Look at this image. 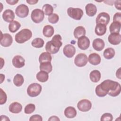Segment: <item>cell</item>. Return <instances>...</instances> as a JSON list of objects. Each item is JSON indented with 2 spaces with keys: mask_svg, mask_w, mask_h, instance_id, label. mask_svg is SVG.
Segmentation results:
<instances>
[{
  "mask_svg": "<svg viewBox=\"0 0 121 121\" xmlns=\"http://www.w3.org/2000/svg\"><path fill=\"white\" fill-rule=\"evenodd\" d=\"M99 85L104 92L111 96H117L121 93V85L116 81L106 79L103 81Z\"/></svg>",
  "mask_w": 121,
  "mask_h": 121,
  "instance_id": "1",
  "label": "cell"
},
{
  "mask_svg": "<svg viewBox=\"0 0 121 121\" xmlns=\"http://www.w3.org/2000/svg\"><path fill=\"white\" fill-rule=\"evenodd\" d=\"M32 36V33L28 29L25 28L18 32L15 36V41L18 43H23L29 40Z\"/></svg>",
  "mask_w": 121,
  "mask_h": 121,
  "instance_id": "2",
  "label": "cell"
},
{
  "mask_svg": "<svg viewBox=\"0 0 121 121\" xmlns=\"http://www.w3.org/2000/svg\"><path fill=\"white\" fill-rule=\"evenodd\" d=\"M42 89V86L40 84L36 83H32L28 86L27 93L30 97H36L41 93Z\"/></svg>",
  "mask_w": 121,
  "mask_h": 121,
  "instance_id": "3",
  "label": "cell"
},
{
  "mask_svg": "<svg viewBox=\"0 0 121 121\" xmlns=\"http://www.w3.org/2000/svg\"><path fill=\"white\" fill-rule=\"evenodd\" d=\"M67 14L73 19L79 20L82 18L84 13L81 9L69 7L67 9Z\"/></svg>",
  "mask_w": 121,
  "mask_h": 121,
  "instance_id": "4",
  "label": "cell"
},
{
  "mask_svg": "<svg viewBox=\"0 0 121 121\" xmlns=\"http://www.w3.org/2000/svg\"><path fill=\"white\" fill-rule=\"evenodd\" d=\"M42 10L36 9H34L31 14V18L35 23H39L44 19V15Z\"/></svg>",
  "mask_w": 121,
  "mask_h": 121,
  "instance_id": "5",
  "label": "cell"
},
{
  "mask_svg": "<svg viewBox=\"0 0 121 121\" xmlns=\"http://www.w3.org/2000/svg\"><path fill=\"white\" fill-rule=\"evenodd\" d=\"M88 62L87 56L84 53H79L75 57L74 59L75 64L79 67H84Z\"/></svg>",
  "mask_w": 121,
  "mask_h": 121,
  "instance_id": "6",
  "label": "cell"
},
{
  "mask_svg": "<svg viewBox=\"0 0 121 121\" xmlns=\"http://www.w3.org/2000/svg\"><path fill=\"white\" fill-rule=\"evenodd\" d=\"M16 14L17 17L21 18L26 17L29 13L28 7L25 4H22L18 5L15 10Z\"/></svg>",
  "mask_w": 121,
  "mask_h": 121,
  "instance_id": "7",
  "label": "cell"
},
{
  "mask_svg": "<svg viewBox=\"0 0 121 121\" xmlns=\"http://www.w3.org/2000/svg\"><path fill=\"white\" fill-rule=\"evenodd\" d=\"M77 107L78 110L81 112H87L91 109L92 103L87 99H82L78 102Z\"/></svg>",
  "mask_w": 121,
  "mask_h": 121,
  "instance_id": "8",
  "label": "cell"
},
{
  "mask_svg": "<svg viewBox=\"0 0 121 121\" xmlns=\"http://www.w3.org/2000/svg\"><path fill=\"white\" fill-rule=\"evenodd\" d=\"M110 20L109 15L106 12H101L99 13L95 19L96 24H103L107 25L108 24Z\"/></svg>",
  "mask_w": 121,
  "mask_h": 121,
  "instance_id": "9",
  "label": "cell"
},
{
  "mask_svg": "<svg viewBox=\"0 0 121 121\" xmlns=\"http://www.w3.org/2000/svg\"><path fill=\"white\" fill-rule=\"evenodd\" d=\"M13 42V38L12 36L9 34L5 33L2 34L1 35L0 39V45L3 47H9L10 46Z\"/></svg>",
  "mask_w": 121,
  "mask_h": 121,
  "instance_id": "10",
  "label": "cell"
},
{
  "mask_svg": "<svg viewBox=\"0 0 121 121\" xmlns=\"http://www.w3.org/2000/svg\"><path fill=\"white\" fill-rule=\"evenodd\" d=\"M89 45L90 40L86 36H82L78 39V46L81 50H85L89 47Z\"/></svg>",
  "mask_w": 121,
  "mask_h": 121,
  "instance_id": "11",
  "label": "cell"
},
{
  "mask_svg": "<svg viewBox=\"0 0 121 121\" xmlns=\"http://www.w3.org/2000/svg\"><path fill=\"white\" fill-rule=\"evenodd\" d=\"M63 52L67 57L72 58L76 53L75 47L71 44H67L63 48Z\"/></svg>",
  "mask_w": 121,
  "mask_h": 121,
  "instance_id": "12",
  "label": "cell"
},
{
  "mask_svg": "<svg viewBox=\"0 0 121 121\" xmlns=\"http://www.w3.org/2000/svg\"><path fill=\"white\" fill-rule=\"evenodd\" d=\"M109 42L112 45H117L121 41V35L120 33H111L108 36Z\"/></svg>",
  "mask_w": 121,
  "mask_h": 121,
  "instance_id": "13",
  "label": "cell"
},
{
  "mask_svg": "<svg viewBox=\"0 0 121 121\" xmlns=\"http://www.w3.org/2000/svg\"><path fill=\"white\" fill-rule=\"evenodd\" d=\"M12 64L17 68H20L25 65V59L20 55H16L12 59Z\"/></svg>",
  "mask_w": 121,
  "mask_h": 121,
  "instance_id": "14",
  "label": "cell"
},
{
  "mask_svg": "<svg viewBox=\"0 0 121 121\" xmlns=\"http://www.w3.org/2000/svg\"><path fill=\"white\" fill-rule=\"evenodd\" d=\"M2 17L5 21L10 23L12 22L15 18V14L13 10L8 9L3 12L2 14Z\"/></svg>",
  "mask_w": 121,
  "mask_h": 121,
  "instance_id": "15",
  "label": "cell"
},
{
  "mask_svg": "<svg viewBox=\"0 0 121 121\" xmlns=\"http://www.w3.org/2000/svg\"><path fill=\"white\" fill-rule=\"evenodd\" d=\"M92 46L95 50L97 51H101L104 47V42L103 40L100 38L95 39L93 41Z\"/></svg>",
  "mask_w": 121,
  "mask_h": 121,
  "instance_id": "16",
  "label": "cell"
},
{
  "mask_svg": "<svg viewBox=\"0 0 121 121\" xmlns=\"http://www.w3.org/2000/svg\"><path fill=\"white\" fill-rule=\"evenodd\" d=\"M101 59L100 56L96 53H92L88 56V61L93 65H97L101 62Z\"/></svg>",
  "mask_w": 121,
  "mask_h": 121,
  "instance_id": "17",
  "label": "cell"
},
{
  "mask_svg": "<svg viewBox=\"0 0 121 121\" xmlns=\"http://www.w3.org/2000/svg\"><path fill=\"white\" fill-rule=\"evenodd\" d=\"M9 111L13 113H18L21 112L22 109V105L17 102L11 103L9 106Z\"/></svg>",
  "mask_w": 121,
  "mask_h": 121,
  "instance_id": "18",
  "label": "cell"
},
{
  "mask_svg": "<svg viewBox=\"0 0 121 121\" xmlns=\"http://www.w3.org/2000/svg\"><path fill=\"white\" fill-rule=\"evenodd\" d=\"M86 14L89 17H93L97 12V8L95 5L92 3H88L85 7Z\"/></svg>",
  "mask_w": 121,
  "mask_h": 121,
  "instance_id": "19",
  "label": "cell"
},
{
  "mask_svg": "<svg viewBox=\"0 0 121 121\" xmlns=\"http://www.w3.org/2000/svg\"><path fill=\"white\" fill-rule=\"evenodd\" d=\"M64 113L65 116L68 118H73L77 115V111L75 108L72 106H69L66 108Z\"/></svg>",
  "mask_w": 121,
  "mask_h": 121,
  "instance_id": "20",
  "label": "cell"
},
{
  "mask_svg": "<svg viewBox=\"0 0 121 121\" xmlns=\"http://www.w3.org/2000/svg\"><path fill=\"white\" fill-rule=\"evenodd\" d=\"M107 30L106 26L103 24H96L95 27V33L96 35L99 36H102L104 35Z\"/></svg>",
  "mask_w": 121,
  "mask_h": 121,
  "instance_id": "21",
  "label": "cell"
},
{
  "mask_svg": "<svg viewBox=\"0 0 121 121\" xmlns=\"http://www.w3.org/2000/svg\"><path fill=\"white\" fill-rule=\"evenodd\" d=\"M101 73L98 70H92L89 74V78L91 81L94 83L98 82L101 78Z\"/></svg>",
  "mask_w": 121,
  "mask_h": 121,
  "instance_id": "22",
  "label": "cell"
},
{
  "mask_svg": "<svg viewBox=\"0 0 121 121\" xmlns=\"http://www.w3.org/2000/svg\"><path fill=\"white\" fill-rule=\"evenodd\" d=\"M86 33V29L82 26H77L74 30V35L77 39H78L79 37L85 35Z\"/></svg>",
  "mask_w": 121,
  "mask_h": 121,
  "instance_id": "23",
  "label": "cell"
},
{
  "mask_svg": "<svg viewBox=\"0 0 121 121\" xmlns=\"http://www.w3.org/2000/svg\"><path fill=\"white\" fill-rule=\"evenodd\" d=\"M36 79L40 82H46L49 78L48 73L40 70L38 72L36 76Z\"/></svg>",
  "mask_w": 121,
  "mask_h": 121,
  "instance_id": "24",
  "label": "cell"
},
{
  "mask_svg": "<svg viewBox=\"0 0 121 121\" xmlns=\"http://www.w3.org/2000/svg\"><path fill=\"white\" fill-rule=\"evenodd\" d=\"M61 39V37L60 35H55L52 38L51 43L54 46L60 49L62 45Z\"/></svg>",
  "mask_w": 121,
  "mask_h": 121,
  "instance_id": "25",
  "label": "cell"
},
{
  "mask_svg": "<svg viewBox=\"0 0 121 121\" xmlns=\"http://www.w3.org/2000/svg\"><path fill=\"white\" fill-rule=\"evenodd\" d=\"M54 32L53 27L51 25L45 26L43 28V34L46 37H51L52 36Z\"/></svg>",
  "mask_w": 121,
  "mask_h": 121,
  "instance_id": "26",
  "label": "cell"
},
{
  "mask_svg": "<svg viewBox=\"0 0 121 121\" xmlns=\"http://www.w3.org/2000/svg\"><path fill=\"white\" fill-rule=\"evenodd\" d=\"M52 58L51 54L48 52H43L39 56V61L40 63L44 62H51Z\"/></svg>",
  "mask_w": 121,
  "mask_h": 121,
  "instance_id": "27",
  "label": "cell"
},
{
  "mask_svg": "<svg viewBox=\"0 0 121 121\" xmlns=\"http://www.w3.org/2000/svg\"><path fill=\"white\" fill-rule=\"evenodd\" d=\"M59 48L54 46L52 43L51 41H49L47 42L45 45V50L47 52L50 53V54H55L58 52L59 51Z\"/></svg>",
  "mask_w": 121,
  "mask_h": 121,
  "instance_id": "28",
  "label": "cell"
},
{
  "mask_svg": "<svg viewBox=\"0 0 121 121\" xmlns=\"http://www.w3.org/2000/svg\"><path fill=\"white\" fill-rule=\"evenodd\" d=\"M121 23L113 22L109 26V31L111 33H119L121 30Z\"/></svg>",
  "mask_w": 121,
  "mask_h": 121,
  "instance_id": "29",
  "label": "cell"
},
{
  "mask_svg": "<svg viewBox=\"0 0 121 121\" xmlns=\"http://www.w3.org/2000/svg\"><path fill=\"white\" fill-rule=\"evenodd\" d=\"M40 69L42 71L50 73L52 69V66L51 62H44L40 63Z\"/></svg>",
  "mask_w": 121,
  "mask_h": 121,
  "instance_id": "30",
  "label": "cell"
},
{
  "mask_svg": "<svg viewBox=\"0 0 121 121\" xmlns=\"http://www.w3.org/2000/svg\"><path fill=\"white\" fill-rule=\"evenodd\" d=\"M115 51L112 48H107L104 52V56L107 60L112 59L115 55Z\"/></svg>",
  "mask_w": 121,
  "mask_h": 121,
  "instance_id": "31",
  "label": "cell"
},
{
  "mask_svg": "<svg viewBox=\"0 0 121 121\" xmlns=\"http://www.w3.org/2000/svg\"><path fill=\"white\" fill-rule=\"evenodd\" d=\"M21 24L17 21H13L9 25V31L11 33H15L20 27Z\"/></svg>",
  "mask_w": 121,
  "mask_h": 121,
  "instance_id": "32",
  "label": "cell"
},
{
  "mask_svg": "<svg viewBox=\"0 0 121 121\" xmlns=\"http://www.w3.org/2000/svg\"><path fill=\"white\" fill-rule=\"evenodd\" d=\"M24 82V79L23 76L20 74H17L14 77L13 83L17 86H21Z\"/></svg>",
  "mask_w": 121,
  "mask_h": 121,
  "instance_id": "33",
  "label": "cell"
},
{
  "mask_svg": "<svg viewBox=\"0 0 121 121\" xmlns=\"http://www.w3.org/2000/svg\"><path fill=\"white\" fill-rule=\"evenodd\" d=\"M44 43V42L43 39L40 38H36L32 41L31 45L35 48H42L43 46Z\"/></svg>",
  "mask_w": 121,
  "mask_h": 121,
  "instance_id": "34",
  "label": "cell"
},
{
  "mask_svg": "<svg viewBox=\"0 0 121 121\" xmlns=\"http://www.w3.org/2000/svg\"><path fill=\"white\" fill-rule=\"evenodd\" d=\"M42 11L45 15L50 16L53 13V8L50 4H45L43 6Z\"/></svg>",
  "mask_w": 121,
  "mask_h": 121,
  "instance_id": "35",
  "label": "cell"
},
{
  "mask_svg": "<svg viewBox=\"0 0 121 121\" xmlns=\"http://www.w3.org/2000/svg\"><path fill=\"white\" fill-rule=\"evenodd\" d=\"M35 109V105L33 104H29L26 105L24 109V112L26 114H31L33 112Z\"/></svg>",
  "mask_w": 121,
  "mask_h": 121,
  "instance_id": "36",
  "label": "cell"
},
{
  "mask_svg": "<svg viewBox=\"0 0 121 121\" xmlns=\"http://www.w3.org/2000/svg\"><path fill=\"white\" fill-rule=\"evenodd\" d=\"M48 21L52 24H56L59 20V16L56 13H52L51 15L49 16L48 17Z\"/></svg>",
  "mask_w": 121,
  "mask_h": 121,
  "instance_id": "37",
  "label": "cell"
},
{
  "mask_svg": "<svg viewBox=\"0 0 121 121\" xmlns=\"http://www.w3.org/2000/svg\"><path fill=\"white\" fill-rule=\"evenodd\" d=\"M113 120V116L110 113H104L101 117V121H112Z\"/></svg>",
  "mask_w": 121,
  "mask_h": 121,
  "instance_id": "38",
  "label": "cell"
},
{
  "mask_svg": "<svg viewBox=\"0 0 121 121\" xmlns=\"http://www.w3.org/2000/svg\"><path fill=\"white\" fill-rule=\"evenodd\" d=\"M95 92L96 95L99 97H104L107 94L100 88L99 85L96 86L95 89Z\"/></svg>",
  "mask_w": 121,
  "mask_h": 121,
  "instance_id": "39",
  "label": "cell"
},
{
  "mask_svg": "<svg viewBox=\"0 0 121 121\" xmlns=\"http://www.w3.org/2000/svg\"><path fill=\"white\" fill-rule=\"evenodd\" d=\"M0 104L1 105L4 104L7 101V96L6 93L2 90V88L0 89Z\"/></svg>",
  "mask_w": 121,
  "mask_h": 121,
  "instance_id": "40",
  "label": "cell"
},
{
  "mask_svg": "<svg viewBox=\"0 0 121 121\" xmlns=\"http://www.w3.org/2000/svg\"><path fill=\"white\" fill-rule=\"evenodd\" d=\"M113 22H118L121 24V13H116L113 17Z\"/></svg>",
  "mask_w": 121,
  "mask_h": 121,
  "instance_id": "41",
  "label": "cell"
},
{
  "mask_svg": "<svg viewBox=\"0 0 121 121\" xmlns=\"http://www.w3.org/2000/svg\"><path fill=\"white\" fill-rule=\"evenodd\" d=\"M43 120L42 117L41 115L38 114H35L32 115L29 119V121H42Z\"/></svg>",
  "mask_w": 121,
  "mask_h": 121,
  "instance_id": "42",
  "label": "cell"
},
{
  "mask_svg": "<svg viewBox=\"0 0 121 121\" xmlns=\"http://www.w3.org/2000/svg\"><path fill=\"white\" fill-rule=\"evenodd\" d=\"M121 0H115L114 1V5L115 8L121 10Z\"/></svg>",
  "mask_w": 121,
  "mask_h": 121,
  "instance_id": "43",
  "label": "cell"
},
{
  "mask_svg": "<svg viewBox=\"0 0 121 121\" xmlns=\"http://www.w3.org/2000/svg\"><path fill=\"white\" fill-rule=\"evenodd\" d=\"M6 1L7 3H8L9 5H14L17 4L18 2V0H6Z\"/></svg>",
  "mask_w": 121,
  "mask_h": 121,
  "instance_id": "44",
  "label": "cell"
},
{
  "mask_svg": "<svg viewBox=\"0 0 121 121\" xmlns=\"http://www.w3.org/2000/svg\"><path fill=\"white\" fill-rule=\"evenodd\" d=\"M60 120V119L57 117V116H55V115H54V116H51V117H50V118L48 119V121H59Z\"/></svg>",
  "mask_w": 121,
  "mask_h": 121,
  "instance_id": "45",
  "label": "cell"
},
{
  "mask_svg": "<svg viewBox=\"0 0 121 121\" xmlns=\"http://www.w3.org/2000/svg\"><path fill=\"white\" fill-rule=\"evenodd\" d=\"M26 1L29 4L33 5V4H35L37 2H38V0H26Z\"/></svg>",
  "mask_w": 121,
  "mask_h": 121,
  "instance_id": "46",
  "label": "cell"
},
{
  "mask_svg": "<svg viewBox=\"0 0 121 121\" xmlns=\"http://www.w3.org/2000/svg\"><path fill=\"white\" fill-rule=\"evenodd\" d=\"M0 120L1 121H10L9 119L8 118V117L5 116V115H2L0 116Z\"/></svg>",
  "mask_w": 121,
  "mask_h": 121,
  "instance_id": "47",
  "label": "cell"
},
{
  "mask_svg": "<svg viewBox=\"0 0 121 121\" xmlns=\"http://www.w3.org/2000/svg\"><path fill=\"white\" fill-rule=\"evenodd\" d=\"M116 77L119 79H121V68H119V69L117 70L116 73Z\"/></svg>",
  "mask_w": 121,
  "mask_h": 121,
  "instance_id": "48",
  "label": "cell"
},
{
  "mask_svg": "<svg viewBox=\"0 0 121 121\" xmlns=\"http://www.w3.org/2000/svg\"><path fill=\"white\" fill-rule=\"evenodd\" d=\"M0 83H2V82L4 80L5 75L2 74H0Z\"/></svg>",
  "mask_w": 121,
  "mask_h": 121,
  "instance_id": "49",
  "label": "cell"
},
{
  "mask_svg": "<svg viewBox=\"0 0 121 121\" xmlns=\"http://www.w3.org/2000/svg\"><path fill=\"white\" fill-rule=\"evenodd\" d=\"M114 1H109V0H108V1H104V2L105 3H106V4H108L109 5H112L113 4L111 3V2H113Z\"/></svg>",
  "mask_w": 121,
  "mask_h": 121,
  "instance_id": "50",
  "label": "cell"
}]
</instances>
